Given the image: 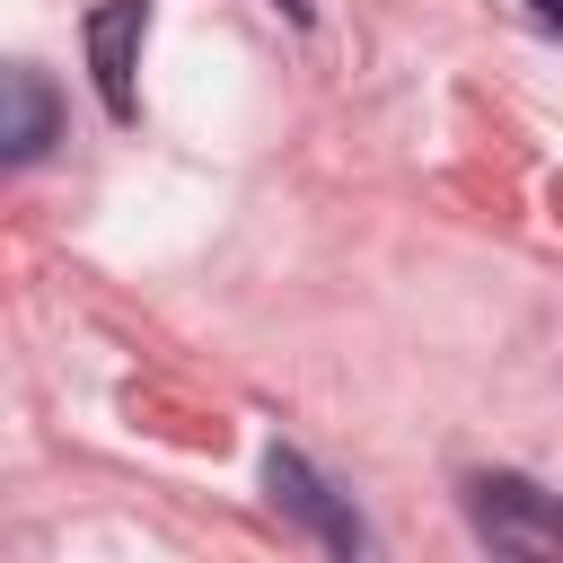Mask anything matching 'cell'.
<instances>
[{
  "label": "cell",
  "mask_w": 563,
  "mask_h": 563,
  "mask_svg": "<svg viewBox=\"0 0 563 563\" xmlns=\"http://www.w3.org/2000/svg\"><path fill=\"white\" fill-rule=\"evenodd\" d=\"M88 70L114 123H132V70H141V35H150V0H97L88 9Z\"/></svg>",
  "instance_id": "3"
},
{
  "label": "cell",
  "mask_w": 563,
  "mask_h": 563,
  "mask_svg": "<svg viewBox=\"0 0 563 563\" xmlns=\"http://www.w3.org/2000/svg\"><path fill=\"white\" fill-rule=\"evenodd\" d=\"M273 9H290V18H299V26H308V18H317V0H273Z\"/></svg>",
  "instance_id": "5"
},
{
  "label": "cell",
  "mask_w": 563,
  "mask_h": 563,
  "mask_svg": "<svg viewBox=\"0 0 563 563\" xmlns=\"http://www.w3.org/2000/svg\"><path fill=\"white\" fill-rule=\"evenodd\" d=\"M466 528H475V545H493L510 563H554L563 554V493H545L537 475H510V466L466 475Z\"/></svg>",
  "instance_id": "1"
},
{
  "label": "cell",
  "mask_w": 563,
  "mask_h": 563,
  "mask_svg": "<svg viewBox=\"0 0 563 563\" xmlns=\"http://www.w3.org/2000/svg\"><path fill=\"white\" fill-rule=\"evenodd\" d=\"M0 97H9V123H0V158H9V167H35V158L62 141V97H53V79H44L35 62H18V70L0 79Z\"/></svg>",
  "instance_id": "4"
},
{
  "label": "cell",
  "mask_w": 563,
  "mask_h": 563,
  "mask_svg": "<svg viewBox=\"0 0 563 563\" xmlns=\"http://www.w3.org/2000/svg\"><path fill=\"white\" fill-rule=\"evenodd\" d=\"M264 493H273V510H282L299 537H317L325 554H369V545H378L369 519L352 510V493H334L299 449H264Z\"/></svg>",
  "instance_id": "2"
},
{
  "label": "cell",
  "mask_w": 563,
  "mask_h": 563,
  "mask_svg": "<svg viewBox=\"0 0 563 563\" xmlns=\"http://www.w3.org/2000/svg\"><path fill=\"white\" fill-rule=\"evenodd\" d=\"M528 9H537V18H545V26H563V0H528Z\"/></svg>",
  "instance_id": "6"
}]
</instances>
